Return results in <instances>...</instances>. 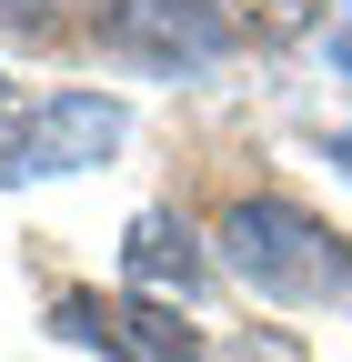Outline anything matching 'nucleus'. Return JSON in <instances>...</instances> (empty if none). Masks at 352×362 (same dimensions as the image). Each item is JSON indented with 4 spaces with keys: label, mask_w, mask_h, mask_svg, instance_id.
<instances>
[{
    "label": "nucleus",
    "mask_w": 352,
    "mask_h": 362,
    "mask_svg": "<svg viewBox=\"0 0 352 362\" xmlns=\"http://www.w3.org/2000/svg\"><path fill=\"white\" fill-rule=\"evenodd\" d=\"M211 252H222L232 282H252L262 302L282 312H342L352 302V242L332 232V221H312L302 202H232L222 221H211Z\"/></svg>",
    "instance_id": "1"
},
{
    "label": "nucleus",
    "mask_w": 352,
    "mask_h": 362,
    "mask_svg": "<svg viewBox=\"0 0 352 362\" xmlns=\"http://www.w3.org/2000/svg\"><path fill=\"white\" fill-rule=\"evenodd\" d=\"M121 141H131V111L111 101V90H51V101H30V111L0 121V192L101 171Z\"/></svg>",
    "instance_id": "2"
},
{
    "label": "nucleus",
    "mask_w": 352,
    "mask_h": 362,
    "mask_svg": "<svg viewBox=\"0 0 352 362\" xmlns=\"http://www.w3.org/2000/svg\"><path fill=\"white\" fill-rule=\"evenodd\" d=\"M101 51L121 71H151V81H201L242 51V30L222 0H101Z\"/></svg>",
    "instance_id": "3"
},
{
    "label": "nucleus",
    "mask_w": 352,
    "mask_h": 362,
    "mask_svg": "<svg viewBox=\"0 0 352 362\" xmlns=\"http://www.w3.org/2000/svg\"><path fill=\"white\" fill-rule=\"evenodd\" d=\"M51 332L101 362H201L182 302H141V292H51Z\"/></svg>",
    "instance_id": "4"
},
{
    "label": "nucleus",
    "mask_w": 352,
    "mask_h": 362,
    "mask_svg": "<svg viewBox=\"0 0 352 362\" xmlns=\"http://www.w3.org/2000/svg\"><path fill=\"white\" fill-rule=\"evenodd\" d=\"M121 272H131V292L141 302H192L211 282V252L192 221H171V211H141L131 221V242H121Z\"/></svg>",
    "instance_id": "5"
},
{
    "label": "nucleus",
    "mask_w": 352,
    "mask_h": 362,
    "mask_svg": "<svg viewBox=\"0 0 352 362\" xmlns=\"http://www.w3.org/2000/svg\"><path fill=\"white\" fill-rule=\"evenodd\" d=\"M322 61H332V81H352V0H342V21H332V40H322Z\"/></svg>",
    "instance_id": "6"
},
{
    "label": "nucleus",
    "mask_w": 352,
    "mask_h": 362,
    "mask_svg": "<svg viewBox=\"0 0 352 362\" xmlns=\"http://www.w3.org/2000/svg\"><path fill=\"white\" fill-rule=\"evenodd\" d=\"M332 161H342V171H352V131H332Z\"/></svg>",
    "instance_id": "7"
},
{
    "label": "nucleus",
    "mask_w": 352,
    "mask_h": 362,
    "mask_svg": "<svg viewBox=\"0 0 352 362\" xmlns=\"http://www.w3.org/2000/svg\"><path fill=\"white\" fill-rule=\"evenodd\" d=\"M0 121H11V81H0Z\"/></svg>",
    "instance_id": "8"
}]
</instances>
